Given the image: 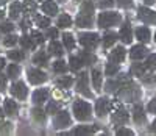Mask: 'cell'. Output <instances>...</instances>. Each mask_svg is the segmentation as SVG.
Returning <instances> with one entry per match:
<instances>
[{
    "mask_svg": "<svg viewBox=\"0 0 156 136\" xmlns=\"http://www.w3.org/2000/svg\"><path fill=\"white\" fill-rule=\"evenodd\" d=\"M154 2H156V0H145L147 5H151V3H154Z\"/></svg>",
    "mask_w": 156,
    "mask_h": 136,
    "instance_id": "obj_53",
    "label": "cell"
},
{
    "mask_svg": "<svg viewBox=\"0 0 156 136\" xmlns=\"http://www.w3.org/2000/svg\"><path fill=\"white\" fill-rule=\"evenodd\" d=\"M148 111L156 114V97H154V99H151V102L148 103Z\"/></svg>",
    "mask_w": 156,
    "mask_h": 136,
    "instance_id": "obj_50",
    "label": "cell"
},
{
    "mask_svg": "<svg viewBox=\"0 0 156 136\" xmlns=\"http://www.w3.org/2000/svg\"><path fill=\"white\" fill-rule=\"evenodd\" d=\"M47 99H48V89H36L33 94V102L37 105H41Z\"/></svg>",
    "mask_w": 156,
    "mask_h": 136,
    "instance_id": "obj_16",
    "label": "cell"
},
{
    "mask_svg": "<svg viewBox=\"0 0 156 136\" xmlns=\"http://www.w3.org/2000/svg\"><path fill=\"white\" fill-rule=\"evenodd\" d=\"M3 66H5V60H3V58H0V71L3 69Z\"/></svg>",
    "mask_w": 156,
    "mask_h": 136,
    "instance_id": "obj_52",
    "label": "cell"
},
{
    "mask_svg": "<svg viewBox=\"0 0 156 136\" xmlns=\"http://www.w3.org/2000/svg\"><path fill=\"white\" fill-rule=\"evenodd\" d=\"M117 72H119V66H117L115 63H112V61H109V63L106 64V75L112 77V75H115Z\"/></svg>",
    "mask_w": 156,
    "mask_h": 136,
    "instance_id": "obj_34",
    "label": "cell"
},
{
    "mask_svg": "<svg viewBox=\"0 0 156 136\" xmlns=\"http://www.w3.org/2000/svg\"><path fill=\"white\" fill-rule=\"evenodd\" d=\"M8 57L11 58V60H14V61H22L23 60V52H19V50H12V52H9L8 53Z\"/></svg>",
    "mask_w": 156,
    "mask_h": 136,
    "instance_id": "obj_40",
    "label": "cell"
},
{
    "mask_svg": "<svg viewBox=\"0 0 156 136\" xmlns=\"http://www.w3.org/2000/svg\"><path fill=\"white\" fill-rule=\"evenodd\" d=\"M120 22V14L115 11H105L98 16V27L100 28H108Z\"/></svg>",
    "mask_w": 156,
    "mask_h": 136,
    "instance_id": "obj_2",
    "label": "cell"
},
{
    "mask_svg": "<svg viewBox=\"0 0 156 136\" xmlns=\"http://www.w3.org/2000/svg\"><path fill=\"white\" fill-rule=\"evenodd\" d=\"M36 24L41 27V28H47V27L50 25V19L44 17V16H36Z\"/></svg>",
    "mask_w": 156,
    "mask_h": 136,
    "instance_id": "obj_38",
    "label": "cell"
},
{
    "mask_svg": "<svg viewBox=\"0 0 156 136\" xmlns=\"http://www.w3.org/2000/svg\"><path fill=\"white\" fill-rule=\"evenodd\" d=\"M19 41H20V44H22L25 49H34V46H36V42L33 41V38H31V36H27V35L22 36Z\"/></svg>",
    "mask_w": 156,
    "mask_h": 136,
    "instance_id": "obj_29",
    "label": "cell"
},
{
    "mask_svg": "<svg viewBox=\"0 0 156 136\" xmlns=\"http://www.w3.org/2000/svg\"><path fill=\"white\" fill-rule=\"evenodd\" d=\"M120 39L123 41L125 44H129L133 41V33H131V27H129V22L126 20L123 25H122V28H120V33H119Z\"/></svg>",
    "mask_w": 156,
    "mask_h": 136,
    "instance_id": "obj_11",
    "label": "cell"
},
{
    "mask_svg": "<svg viewBox=\"0 0 156 136\" xmlns=\"http://www.w3.org/2000/svg\"><path fill=\"white\" fill-rule=\"evenodd\" d=\"M2 17H3V11H2V9H0V19H2Z\"/></svg>",
    "mask_w": 156,
    "mask_h": 136,
    "instance_id": "obj_56",
    "label": "cell"
},
{
    "mask_svg": "<svg viewBox=\"0 0 156 136\" xmlns=\"http://www.w3.org/2000/svg\"><path fill=\"white\" fill-rule=\"evenodd\" d=\"M3 108H5V113L6 114H16V111H17V103L14 102V100H11V99H6L5 102H3Z\"/></svg>",
    "mask_w": 156,
    "mask_h": 136,
    "instance_id": "obj_20",
    "label": "cell"
},
{
    "mask_svg": "<svg viewBox=\"0 0 156 136\" xmlns=\"http://www.w3.org/2000/svg\"><path fill=\"white\" fill-rule=\"evenodd\" d=\"M136 36H137L139 41H142V42H148L151 33H150V30L147 28V27H140V28L136 30Z\"/></svg>",
    "mask_w": 156,
    "mask_h": 136,
    "instance_id": "obj_19",
    "label": "cell"
},
{
    "mask_svg": "<svg viewBox=\"0 0 156 136\" xmlns=\"http://www.w3.org/2000/svg\"><path fill=\"white\" fill-rule=\"evenodd\" d=\"M123 58H125V49L123 47H115L109 53V61H112V63H122Z\"/></svg>",
    "mask_w": 156,
    "mask_h": 136,
    "instance_id": "obj_14",
    "label": "cell"
},
{
    "mask_svg": "<svg viewBox=\"0 0 156 136\" xmlns=\"http://www.w3.org/2000/svg\"><path fill=\"white\" fill-rule=\"evenodd\" d=\"M129 57H131V60H140L147 57V49L144 46H134L131 49V52H129Z\"/></svg>",
    "mask_w": 156,
    "mask_h": 136,
    "instance_id": "obj_15",
    "label": "cell"
},
{
    "mask_svg": "<svg viewBox=\"0 0 156 136\" xmlns=\"http://www.w3.org/2000/svg\"><path fill=\"white\" fill-rule=\"evenodd\" d=\"M92 85L95 89H100L101 86V72L98 69H92Z\"/></svg>",
    "mask_w": 156,
    "mask_h": 136,
    "instance_id": "obj_25",
    "label": "cell"
},
{
    "mask_svg": "<svg viewBox=\"0 0 156 136\" xmlns=\"http://www.w3.org/2000/svg\"><path fill=\"white\" fill-rule=\"evenodd\" d=\"M6 85V77L5 75H0V89H3Z\"/></svg>",
    "mask_w": 156,
    "mask_h": 136,
    "instance_id": "obj_51",
    "label": "cell"
},
{
    "mask_svg": "<svg viewBox=\"0 0 156 136\" xmlns=\"http://www.w3.org/2000/svg\"><path fill=\"white\" fill-rule=\"evenodd\" d=\"M31 114H33V117L37 122H44L45 120V114H44V111L41 110V108H34V110L31 111Z\"/></svg>",
    "mask_w": 156,
    "mask_h": 136,
    "instance_id": "obj_36",
    "label": "cell"
},
{
    "mask_svg": "<svg viewBox=\"0 0 156 136\" xmlns=\"http://www.w3.org/2000/svg\"><path fill=\"white\" fill-rule=\"evenodd\" d=\"M69 64H70V69L72 71H78L81 66H84V63H83V60L80 57H72L69 60Z\"/></svg>",
    "mask_w": 156,
    "mask_h": 136,
    "instance_id": "obj_28",
    "label": "cell"
},
{
    "mask_svg": "<svg viewBox=\"0 0 156 136\" xmlns=\"http://www.w3.org/2000/svg\"><path fill=\"white\" fill-rule=\"evenodd\" d=\"M133 119H134L136 124H144V122H145V113H144V110H142L140 105H136L134 106V110H133Z\"/></svg>",
    "mask_w": 156,
    "mask_h": 136,
    "instance_id": "obj_17",
    "label": "cell"
},
{
    "mask_svg": "<svg viewBox=\"0 0 156 136\" xmlns=\"http://www.w3.org/2000/svg\"><path fill=\"white\" fill-rule=\"evenodd\" d=\"M42 11L45 13V14H48V16H56L58 14L56 2H53V0H45V2L42 3Z\"/></svg>",
    "mask_w": 156,
    "mask_h": 136,
    "instance_id": "obj_13",
    "label": "cell"
},
{
    "mask_svg": "<svg viewBox=\"0 0 156 136\" xmlns=\"http://www.w3.org/2000/svg\"><path fill=\"white\" fill-rule=\"evenodd\" d=\"M142 81L147 83V85H153L154 81H156V77L153 74H144V75H142Z\"/></svg>",
    "mask_w": 156,
    "mask_h": 136,
    "instance_id": "obj_42",
    "label": "cell"
},
{
    "mask_svg": "<svg viewBox=\"0 0 156 136\" xmlns=\"http://www.w3.org/2000/svg\"><path fill=\"white\" fill-rule=\"evenodd\" d=\"M90 113H92V108L87 102L83 100H75L73 103V114L78 120H87L90 117Z\"/></svg>",
    "mask_w": 156,
    "mask_h": 136,
    "instance_id": "obj_3",
    "label": "cell"
},
{
    "mask_svg": "<svg viewBox=\"0 0 156 136\" xmlns=\"http://www.w3.org/2000/svg\"><path fill=\"white\" fill-rule=\"evenodd\" d=\"M11 94L14 97L23 100L25 97H27V94H28V89H27V86H25L22 81H16V83L11 86Z\"/></svg>",
    "mask_w": 156,
    "mask_h": 136,
    "instance_id": "obj_7",
    "label": "cell"
},
{
    "mask_svg": "<svg viewBox=\"0 0 156 136\" xmlns=\"http://www.w3.org/2000/svg\"><path fill=\"white\" fill-rule=\"evenodd\" d=\"M2 119H3V111L0 110V120H2Z\"/></svg>",
    "mask_w": 156,
    "mask_h": 136,
    "instance_id": "obj_55",
    "label": "cell"
},
{
    "mask_svg": "<svg viewBox=\"0 0 156 136\" xmlns=\"http://www.w3.org/2000/svg\"><path fill=\"white\" fill-rule=\"evenodd\" d=\"M112 122L115 125H123L128 122V113L125 108H119L114 114H112Z\"/></svg>",
    "mask_w": 156,
    "mask_h": 136,
    "instance_id": "obj_10",
    "label": "cell"
},
{
    "mask_svg": "<svg viewBox=\"0 0 156 136\" xmlns=\"http://www.w3.org/2000/svg\"><path fill=\"white\" fill-rule=\"evenodd\" d=\"M80 44L86 49H94L98 44V35L97 33H80Z\"/></svg>",
    "mask_w": 156,
    "mask_h": 136,
    "instance_id": "obj_4",
    "label": "cell"
},
{
    "mask_svg": "<svg viewBox=\"0 0 156 136\" xmlns=\"http://www.w3.org/2000/svg\"><path fill=\"white\" fill-rule=\"evenodd\" d=\"M145 66H147V69H154L156 67V55H150L147 63H145Z\"/></svg>",
    "mask_w": 156,
    "mask_h": 136,
    "instance_id": "obj_44",
    "label": "cell"
},
{
    "mask_svg": "<svg viewBox=\"0 0 156 136\" xmlns=\"http://www.w3.org/2000/svg\"><path fill=\"white\" fill-rule=\"evenodd\" d=\"M17 36H14V35H8L6 38H5V41H3V44H5V47H12L16 42H17Z\"/></svg>",
    "mask_w": 156,
    "mask_h": 136,
    "instance_id": "obj_39",
    "label": "cell"
},
{
    "mask_svg": "<svg viewBox=\"0 0 156 136\" xmlns=\"http://www.w3.org/2000/svg\"><path fill=\"white\" fill-rule=\"evenodd\" d=\"M48 52L51 53V55H55V57H61L62 53H64V50H62V46L58 42V41H51L50 42V46H48Z\"/></svg>",
    "mask_w": 156,
    "mask_h": 136,
    "instance_id": "obj_18",
    "label": "cell"
},
{
    "mask_svg": "<svg viewBox=\"0 0 156 136\" xmlns=\"http://www.w3.org/2000/svg\"><path fill=\"white\" fill-rule=\"evenodd\" d=\"M92 14H94V5L89 0H86L81 5L80 14L76 17V25L78 27H90L92 25Z\"/></svg>",
    "mask_w": 156,
    "mask_h": 136,
    "instance_id": "obj_1",
    "label": "cell"
},
{
    "mask_svg": "<svg viewBox=\"0 0 156 136\" xmlns=\"http://www.w3.org/2000/svg\"><path fill=\"white\" fill-rule=\"evenodd\" d=\"M133 0H117V3H119V6H122V8H129L133 3Z\"/></svg>",
    "mask_w": 156,
    "mask_h": 136,
    "instance_id": "obj_47",
    "label": "cell"
},
{
    "mask_svg": "<svg viewBox=\"0 0 156 136\" xmlns=\"http://www.w3.org/2000/svg\"><path fill=\"white\" fill-rule=\"evenodd\" d=\"M72 25V17L69 14H61V17L58 19V27L61 28H67V27Z\"/></svg>",
    "mask_w": 156,
    "mask_h": 136,
    "instance_id": "obj_27",
    "label": "cell"
},
{
    "mask_svg": "<svg viewBox=\"0 0 156 136\" xmlns=\"http://www.w3.org/2000/svg\"><path fill=\"white\" fill-rule=\"evenodd\" d=\"M62 41H64V46H66V49L72 50L75 47V41H73V36L70 33H64L62 35Z\"/></svg>",
    "mask_w": 156,
    "mask_h": 136,
    "instance_id": "obj_30",
    "label": "cell"
},
{
    "mask_svg": "<svg viewBox=\"0 0 156 136\" xmlns=\"http://www.w3.org/2000/svg\"><path fill=\"white\" fill-rule=\"evenodd\" d=\"M97 131L95 125H89V127H76L73 130V134H92Z\"/></svg>",
    "mask_w": 156,
    "mask_h": 136,
    "instance_id": "obj_23",
    "label": "cell"
},
{
    "mask_svg": "<svg viewBox=\"0 0 156 136\" xmlns=\"http://www.w3.org/2000/svg\"><path fill=\"white\" fill-rule=\"evenodd\" d=\"M72 83H73V80H72L70 77H62V78H59V80L56 81V85L61 86V88H69Z\"/></svg>",
    "mask_w": 156,
    "mask_h": 136,
    "instance_id": "obj_37",
    "label": "cell"
},
{
    "mask_svg": "<svg viewBox=\"0 0 156 136\" xmlns=\"http://www.w3.org/2000/svg\"><path fill=\"white\" fill-rule=\"evenodd\" d=\"M8 2V0H0V3H6Z\"/></svg>",
    "mask_w": 156,
    "mask_h": 136,
    "instance_id": "obj_57",
    "label": "cell"
},
{
    "mask_svg": "<svg viewBox=\"0 0 156 136\" xmlns=\"http://www.w3.org/2000/svg\"><path fill=\"white\" fill-rule=\"evenodd\" d=\"M53 71H55V72H58V74L66 72V71H67V64L64 63L62 60H58V61H55V63H53Z\"/></svg>",
    "mask_w": 156,
    "mask_h": 136,
    "instance_id": "obj_32",
    "label": "cell"
},
{
    "mask_svg": "<svg viewBox=\"0 0 156 136\" xmlns=\"http://www.w3.org/2000/svg\"><path fill=\"white\" fill-rule=\"evenodd\" d=\"M80 58L83 60L84 64H94V63H95V57H94L90 52H81V53H80Z\"/></svg>",
    "mask_w": 156,
    "mask_h": 136,
    "instance_id": "obj_31",
    "label": "cell"
},
{
    "mask_svg": "<svg viewBox=\"0 0 156 136\" xmlns=\"http://www.w3.org/2000/svg\"><path fill=\"white\" fill-rule=\"evenodd\" d=\"M109 108H111V102H109L106 97L98 99V100H97V103H95V111H97V114H98L100 117L105 116V114L109 111Z\"/></svg>",
    "mask_w": 156,
    "mask_h": 136,
    "instance_id": "obj_9",
    "label": "cell"
},
{
    "mask_svg": "<svg viewBox=\"0 0 156 136\" xmlns=\"http://www.w3.org/2000/svg\"><path fill=\"white\" fill-rule=\"evenodd\" d=\"M22 9H23V13H25V14H30V13H34V9H36V5H34V2H33V0H30V2H25V3L22 5Z\"/></svg>",
    "mask_w": 156,
    "mask_h": 136,
    "instance_id": "obj_35",
    "label": "cell"
},
{
    "mask_svg": "<svg viewBox=\"0 0 156 136\" xmlns=\"http://www.w3.org/2000/svg\"><path fill=\"white\" fill-rule=\"evenodd\" d=\"M59 2H64V0H59Z\"/></svg>",
    "mask_w": 156,
    "mask_h": 136,
    "instance_id": "obj_59",
    "label": "cell"
},
{
    "mask_svg": "<svg viewBox=\"0 0 156 136\" xmlns=\"http://www.w3.org/2000/svg\"><path fill=\"white\" fill-rule=\"evenodd\" d=\"M20 74V67L17 64H9L8 66V77L9 78H16Z\"/></svg>",
    "mask_w": 156,
    "mask_h": 136,
    "instance_id": "obj_33",
    "label": "cell"
},
{
    "mask_svg": "<svg viewBox=\"0 0 156 136\" xmlns=\"http://www.w3.org/2000/svg\"><path fill=\"white\" fill-rule=\"evenodd\" d=\"M145 69H147L145 64H133V66H131V71H129V72H131L133 75L142 77V75L145 74Z\"/></svg>",
    "mask_w": 156,
    "mask_h": 136,
    "instance_id": "obj_26",
    "label": "cell"
},
{
    "mask_svg": "<svg viewBox=\"0 0 156 136\" xmlns=\"http://www.w3.org/2000/svg\"><path fill=\"white\" fill-rule=\"evenodd\" d=\"M154 41H156V33H154Z\"/></svg>",
    "mask_w": 156,
    "mask_h": 136,
    "instance_id": "obj_58",
    "label": "cell"
},
{
    "mask_svg": "<svg viewBox=\"0 0 156 136\" xmlns=\"http://www.w3.org/2000/svg\"><path fill=\"white\" fill-rule=\"evenodd\" d=\"M12 28H14V25L11 22H2L0 24V31H3V33H11Z\"/></svg>",
    "mask_w": 156,
    "mask_h": 136,
    "instance_id": "obj_41",
    "label": "cell"
},
{
    "mask_svg": "<svg viewBox=\"0 0 156 136\" xmlns=\"http://www.w3.org/2000/svg\"><path fill=\"white\" fill-rule=\"evenodd\" d=\"M31 38H33V41H34L36 44H42L44 42V36L39 33V31H33L31 33Z\"/></svg>",
    "mask_w": 156,
    "mask_h": 136,
    "instance_id": "obj_45",
    "label": "cell"
},
{
    "mask_svg": "<svg viewBox=\"0 0 156 136\" xmlns=\"http://www.w3.org/2000/svg\"><path fill=\"white\" fill-rule=\"evenodd\" d=\"M47 36H48L50 39H56V38H58V30H56V28H50V30L47 31Z\"/></svg>",
    "mask_w": 156,
    "mask_h": 136,
    "instance_id": "obj_49",
    "label": "cell"
},
{
    "mask_svg": "<svg viewBox=\"0 0 156 136\" xmlns=\"http://www.w3.org/2000/svg\"><path fill=\"white\" fill-rule=\"evenodd\" d=\"M139 19L147 22V24H151V22H154V13L151 9H148L147 6H140L139 8Z\"/></svg>",
    "mask_w": 156,
    "mask_h": 136,
    "instance_id": "obj_12",
    "label": "cell"
},
{
    "mask_svg": "<svg viewBox=\"0 0 156 136\" xmlns=\"http://www.w3.org/2000/svg\"><path fill=\"white\" fill-rule=\"evenodd\" d=\"M58 103L56 102H50L48 103V106H47V113L48 114H56V111H58Z\"/></svg>",
    "mask_w": 156,
    "mask_h": 136,
    "instance_id": "obj_43",
    "label": "cell"
},
{
    "mask_svg": "<svg viewBox=\"0 0 156 136\" xmlns=\"http://www.w3.org/2000/svg\"><path fill=\"white\" fill-rule=\"evenodd\" d=\"M53 125L56 128H64V127H67L70 125V114L67 111H59L56 113L55 119H53Z\"/></svg>",
    "mask_w": 156,
    "mask_h": 136,
    "instance_id": "obj_5",
    "label": "cell"
},
{
    "mask_svg": "<svg viewBox=\"0 0 156 136\" xmlns=\"http://www.w3.org/2000/svg\"><path fill=\"white\" fill-rule=\"evenodd\" d=\"M151 130H153V131H156V120L151 124Z\"/></svg>",
    "mask_w": 156,
    "mask_h": 136,
    "instance_id": "obj_54",
    "label": "cell"
},
{
    "mask_svg": "<svg viewBox=\"0 0 156 136\" xmlns=\"http://www.w3.org/2000/svg\"><path fill=\"white\" fill-rule=\"evenodd\" d=\"M115 41H117V35L115 33H112V31L111 33H106L105 36H103V47H105V49L111 47Z\"/></svg>",
    "mask_w": 156,
    "mask_h": 136,
    "instance_id": "obj_24",
    "label": "cell"
},
{
    "mask_svg": "<svg viewBox=\"0 0 156 136\" xmlns=\"http://www.w3.org/2000/svg\"><path fill=\"white\" fill-rule=\"evenodd\" d=\"M28 80L31 85H41L47 80V75L39 69H28Z\"/></svg>",
    "mask_w": 156,
    "mask_h": 136,
    "instance_id": "obj_6",
    "label": "cell"
},
{
    "mask_svg": "<svg viewBox=\"0 0 156 136\" xmlns=\"http://www.w3.org/2000/svg\"><path fill=\"white\" fill-rule=\"evenodd\" d=\"M20 13H22V3L20 2L11 3V6H9V16H11V19H17Z\"/></svg>",
    "mask_w": 156,
    "mask_h": 136,
    "instance_id": "obj_21",
    "label": "cell"
},
{
    "mask_svg": "<svg viewBox=\"0 0 156 136\" xmlns=\"http://www.w3.org/2000/svg\"><path fill=\"white\" fill-rule=\"evenodd\" d=\"M114 5L112 0H100V8H111Z\"/></svg>",
    "mask_w": 156,
    "mask_h": 136,
    "instance_id": "obj_48",
    "label": "cell"
},
{
    "mask_svg": "<svg viewBox=\"0 0 156 136\" xmlns=\"http://www.w3.org/2000/svg\"><path fill=\"white\" fill-rule=\"evenodd\" d=\"M47 61H48V57H47L45 52H37L34 55V58H33V63L37 64V66H45Z\"/></svg>",
    "mask_w": 156,
    "mask_h": 136,
    "instance_id": "obj_22",
    "label": "cell"
},
{
    "mask_svg": "<svg viewBox=\"0 0 156 136\" xmlns=\"http://www.w3.org/2000/svg\"><path fill=\"white\" fill-rule=\"evenodd\" d=\"M76 89H78V92L84 94L86 97H92V92L89 91V86H87V75H86V74H81L80 77H78Z\"/></svg>",
    "mask_w": 156,
    "mask_h": 136,
    "instance_id": "obj_8",
    "label": "cell"
},
{
    "mask_svg": "<svg viewBox=\"0 0 156 136\" xmlns=\"http://www.w3.org/2000/svg\"><path fill=\"white\" fill-rule=\"evenodd\" d=\"M117 136H133V131L126 130V128H120V130H117Z\"/></svg>",
    "mask_w": 156,
    "mask_h": 136,
    "instance_id": "obj_46",
    "label": "cell"
}]
</instances>
